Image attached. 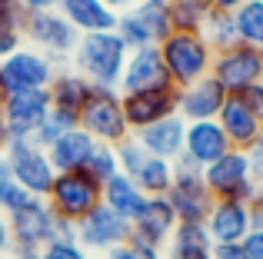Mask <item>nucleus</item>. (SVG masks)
<instances>
[{"mask_svg":"<svg viewBox=\"0 0 263 259\" xmlns=\"http://www.w3.org/2000/svg\"><path fill=\"white\" fill-rule=\"evenodd\" d=\"M130 50L123 47V40L110 33H84L73 50V67L77 73L93 87H107V90H117L123 77V67H127Z\"/></svg>","mask_w":263,"mask_h":259,"instance_id":"1","label":"nucleus"},{"mask_svg":"<svg viewBox=\"0 0 263 259\" xmlns=\"http://www.w3.org/2000/svg\"><path fill=\"white\" fill-rule=\"evenodd\" d=\"M160 57H163V67H167L174 87L180 90V87H190L197 80L210 77L213 47L200 33H170L160 44Z\"/></svg>","mask_w":263,"mask_h":259,"instance_id":"2","label":"nucleus"},{"mask_svg":"<svg viewBox=\"0 0 263 259\" xmlns=\"http://www.w3.org/2000/svg\"><path fill=\"white\" fill-rule=\"evenodd\" d=\"M77 123L97 143H107V146H117L120 140H127L130 130H127V117H123L120 90H107V87L90 83V93H87L84 106H80Z\"/></svg>","mask_w":263,"mask_h":259,"instance_id":"3","label":"nucleus"},{"mask_svg":"<svg viewBox=\"0 0 263 259\" xmlns=\"http://www.w3.org/2000/svg\"><path fill=\"white\" fill-rule=\"evenodd\" d=\"M167 203L174 206L177 223H206L213 203H217L203 183V169L193 160H186L183 153L174 163V186L167 193Z\"/></svg>","mask_w":263,"mask_h":259,"instance_id":"4","label":"nucleus"},{"mask_svg":"<svg viewBox=\"0 0 263 259\" xmlns=\"http://www.w3.org/2000/svg\"><path fill=\"white\" fill-rule=\"evenodd\" d=\"M103 186L87 173V169H70V173H57L50 193H47V206L60 220L80 223L93 206H100Z\"/></svg>","mask_w":263,"mask_h":259,"instance_id":"5","label":"nucleus"},{"mask_svg":"<svg viewBox=\"0 0 263 259\" xmlns=\"http://www.w3.org/2000/svg\"><path fill=\"white\" fill-rule=\"evenodd\" d=\"M7 166H10V176L37 200H47L53 180H57V169L50 166V156L47 149H40L33 140H10L4 149Z\"/></svg>","mask_w":263,"mask_h":259,"instance_id":"6","label":"nucleus"},{"mask_svg":"<svg viewBox=\"0 0 263 259\" xmlns=\"http://www.w3.org/2000/svg\"><path fill=\"white\" fill-rule=\"evenodd\" d=\"M57 77V67L47 53L20 47L17 53L0 60V90L4 97L10 93H27V90H47Z\"/></svg>","mask_w":263,"mask_h":259,"instance_id":"7","label":"nucleus"},{"mask_svg":"<svg viewBox=\"0 0 263 259\" xmlns=\"http://www.w3.org/2000/svg\"><path fill=\"white\" fill-rule=\"evenodd\" d=\"M203 183L213 193V200H233V203H250L257 193V180L250 173V160L243 149H230L217 163L203 169Z\"/></svg>","mask_w":263,"mask_h":259,"instance_id":"8","label":"nucleus"},{"mask_svg":"<svg viewBox=\"0 0 263 259\" xmlns=\"http://www.w3.org/2000/svg\"><path fill=\"white\" fill-rule=\"evenodd\" d=\"M210 77L227 93H243L253 83H263V50L250 44H233L227 50L213 53Z\"/></svg>","mask_w":263,"mask_h":259,"instance_id":"9","label":"nucleus"},{"mask_svg":"<svg viewBox=\"0 0 263 259\" xmlns=\"http://www.w3.org/2000/svg\"><path fill=\"white\" fill-rule=\"evenodd\" d=\"M24 37L33 40L40 47V53H47L50 60H67L73 57L80 44V30L64 17L60 10H40V13H27V27Z\"/></svg>","mask_w":263,"mask_h":259,"instance_id":"10","label":"nucleus"},{"mask_svg":"<svg viewBox=\"0 0 263 259\" xmlns=\"http://www.w3.org/2000/svg\"><path fill=\"white\" fill-rule=\"evenodd\" d=\"M123 103V117H127V130L140 133V130L160 123L167 117H177V103H180V90L167 87V90H143V93H120Z\"/></svg>","mask_w":263,"mask_h":259,"instance_id":"11","label":"nucleus"},{"mask_svg":"<svg viewBox=\"0 0 263 259\" xmlns=\"http://www.w3.org/2000/svg\"><path fill=\"white\" fill-rule=\"evenodd\" d=\"M53 220H57V216L47 206V200H37V196H33L27 206H20L17 213L10 216L13 249H33V253H40V249L53 240Z\"/></svg>","mask_w":263,"mask_h":259,"instance_id":"12","label":"nucleus"},{"mask_svg":"<svg viewBox=\"0 0 263 259\" xmlns=\"http://www.w3.org/2000/svg\"><path fill=\"white\" fill-rule=\"evenodd\" d=\"M130 223L120 220V216L114 213L110 206H93L84 220L77 223V243L87 249H100V253H110V249H117L120 243L130 240Z\"/></svg>","mask_w":263,"mask_h":259,"instance_id":"13","label":"nucleus"},{"mask_svg":"<svg viewBox=\"0 0 263 259\" xmlns=\"http://www.w3.org/2000/svg\"><path fill=\"white\" fill-rule=\"evenodd\" d=\"M174 87L167 67H163L160 47H140V50H130L127 67H123L120 77V93H143V90H167Z\"/></svg>","mask_w":263,"mask_h":259,"instance_id":"14","label":"nucleus"},{"mask_svg":"<svg viewBox=\"0 0 263 259\" xmlns=\"http://www.w3.org/2000/svg\"><path fill=\"white\" fill-rule=\"evenodd\" d=\"M47 110H50V93L47 90H27V93L4 97L0 113L7 120V136L10 140H30L37 123L47 117Z\"/></svg>","mask_w":263,"mask_h":259,"instance_id":"15","label":"nucleus"},{"mask_svg":"<svg viewBox=\"0 0 263 259\" xmlns=\"http://www.w3.org/2000/svg\"><path fill=\"white\" fill-rule=\"evenodd\" d=\"M230 93L217 83L213 77H203L190 87H180V103H177V117H183L186 123H200V120H217L223 110Z\"/></svg>","mask_w":263,"mask_h":259,"instance_id":"16","label":"nucleus"},{"mask_svg":"<svg viewBox=\"0 0 263 259\" xmlns=\"http://www.w3.org/2000/svg\"><path fill=\"white\" fill-rule=\"evenodd\" d=\"M174 229H177V213L167 203V196H150L147 209L140 213V220L130 229V243H140V246H150V249H163L170 243V236H174Z\"/></svg>","mask_w":263,"mask_h":259,"instance_id":"17","label":"nucleus"},{"mask_svg":"<svg viewBox=\"0 0 263 259\" xmlns=\"http://www.w3.org/2000/svg\"><path fill=\"white\" fill-rule=\"evenodd\" d=\"M206 233L213 246H233L243 243L250 233V203H233V200H217L206 216Z\"/></svg>","mask_w":263,"mask_h":259,"instance_id":"18","label":"nucleus"},{"mask_svg":"<svg viewBox=\"0 0 263 259\" xmlns=\"http://www.w3.org/2000/svg\"><path fill=\"white\" fill-rule=\"evenodd\" d=\"M230 140L220 130L217 120H200V123H186V136H183V156L193 160L200 169H206L210 163H217L220 156L230 153Z\"/></svg>","mask_w":263,"mask_h":259,"instance_id":"19","label":"nucleus"},{"mask_svg":"<svg viewBox=\"0 0 263 259\" xmlns=\"http://www.w3.org/2000/svg\"><path fill=\"white\" fill-rule=\"evenodd\" d=\"M217 123L227 133V140H230L233 149H247L253 140H257V133L263 130V123L253 117V110L243 103L240 93H230V97H227V103H223V110H220Z\"/></svg>","mask_w":263,"mask_h":259,"instance_id":"20","label":"nucleus"},{"mask_svg":"<svg viewBox=\"0 0 263 259\" xmlns=\"http://www.w3.org/2000/svg\"><path fill=\"white\" fill-rule=\"evenodd\" d=\"M134 136L143 143V149H147L150 156H160V160L177 163L180 153H183L186 120L183 117H167V120H160V123H154V126L140 130V133H134Z\"/></svg>","mask_w":263,"mask_h":259,"instance_id":"21","label":"nucleus"},{"mask_svg":"<svg viewBox=\"0 0 263 259\" xmlns=\"http://www.w3.org/2000/svg\"><path fill=\"white\" fill-rule=\"evenodd\" d=\"M57 10L77 27L80 37H84V33H110V30H117V17H120L117 10H110V7L100 4V0H57Z\"/></svg>","mask_w":263,"mask_h":259,"instance_id":"22","label":"nucleus"},{"mask_svg":"<svg viewBox=\"0 0 263 259\" xmlns=\"http://www.w3.org/2000/svg\"><path fill=\"white\" fill-rule=\"evenodd\" d=\"M100 200H103V206H110L120 220H127L130 226H134V223L140 220V213L147 209L150 196L143 193L127 173H117L114 180L103 183V196H100Z\"/></svg>","mask_w":263,"mask_h":259,"instance_id":"23","label":"nucleus"},{"mask_svg":"<svg viewBox=\"0 0 263 259\" xmlns=\"http://www.w3.org/2000/svg\"><path fill=\"white\" fill-rule=\"evenodd\" d=\"M93 149H97L93 136H90L87 130L73 126L70 133H64L47 149V156H50V166L57 169V173H70V169H87V160L93 156Z\"/></svg>","mask_w":263,"mask_h":259,"instance_id":"24","label":"nucleus"},{"mask_svg":"<svg viewBox=\"0 0 263 259\" xmlns=\"http://www.w3.org/2000/svg\"><path fill=\"white\" fill-rule=\"evenodd\" d=\"M167 259H213V240L206 223H177L167 243Z\"/></svg>","mask_w":263,"mask_h":259,"instance_id":"25","label":"nucleus"},{"mask_svg":"<svg viewBox=\"0 0 263 259\" xmlns=\"http://www.w3.org/2000/svg\"><path fill=\"white\" fill-rule=\"evenodd\" d=\"M47 93H50L53 110H64V113H70V117H80V106H84V100L90 93V83L77 70H64V73L53 77V83L47 87Z\"/></svg>","mask_w":263,"mask_h":259,"instance_id":"26","label":"nucleus"},{"mask_svg":"<svg viewBox=\"0 0 263 259\" xmlns=\"http://www.w3.org/2000/svg\"><path fill=\"white\" fill-rule=\"evenodd\" d=\"M134 183L147 196H167L170 186H174V163L160 160V156H150V160L140 166V173L134 176Z\"/></svg>","mask_w":263,"mask_h":259,"instance_id":"27","label":"nucleus"},{"mask_svg":"<svg viewBox=\"0 0 263 259\" xmlns=\"http://www.w3.org/2000/svg\"><path fill=\"white\" fill-rule=\"evenodd\" d=\"M200 37L213 47V53H220V50H227V47L240 44V33H237V20H233V13L210 10V13H206V20H203Z\"/></svg>","mask_w":263,"mask_h":259,"instance_id":"28","label":"nucleus"},{"mask_svg":"<svg viewBox=\"0 0 263 259\" xmlns=\"http://www.w3.org/2000/svg\"><path fill=\"white\" fill-rule=\"evenodd\" d=\"M210 10H213V0H177V4H170L174 33H200Z\"/></svg>","mask_w":263,"mask_h":259,"instance_id":"29","label":"nucleus"},{"mask_svg":"<svg viewBox=\"0 0 263 259\" xmlns=\"http://www.w3.org/2000/svg\"><path fill=\"white\" fill-rule=\"evenodd\" d=\"M24 27H27V10L20 4L0 7V60L24 47Z\"/></svg>","mask_w":263,"mask_h":259,"instance_id":"30","label":"nucleus"},{"mask_svg":"<svg viewBox=\"0 0 263 259\" xmlns=\"http://www.w3.org/2000/svg\"><path fill=\"white\" fill-rule=\"evenodd\" d=\"M134 13L140 17V24L147 27L150 40L157 47L174 33V24H170V4L167 0H150V4H134Z\"/></svg>","mask_w":263,"mask_h":259,"instance_id":"31","label":"nucleus"},{"mask_svg":"<svg viewBox=\"0 0 263 259\" xmlns=\"http://www.w3.org/2000/svg\"><path fill=\"white\" fill-rule=\"evenodd\" d=\"M233 20H237L240 44L263 50V0H247L240 10H233Z\"/></svg>","mask_w":263,"mask_h":259,"instance_id":"32","label":"nucleus"},{"mask_svg":"<svg viewBox=\"0 0 263 259\" xmlns=\"http://www.w3.org/2000/svg\"><path fill=\"white\" fill-rule=\"evenodd\" d=\"M73 126H80V123H77V117H70V113L53 110V106H50V110H47V117L37 123V130H33V136H30V140L37 143L40 149H50L53 143H57L64 133H70Z\"/></svg>","mask_w":263,"mask_h":259,"instance_id":"33","label":"nucleus"},{"mask_svg":"<svg viewBox=\"0 0 263 259\" xmlns=\"http://www.w3.org/2000/svg\"><path fill=\"white\" fill-rule=\"evenodd\" d=\"M114 149H117V163H120V173H127L130 180H134V176L140 173V166H143V163L150 160V153L143 149V143L137 140L134 133H130L127 140H120V143H117Z\"/></svg>","mask_w":263,"mask_h":259,"instance_id":"34","label":"nucleus"},{"mask_svg":"<svg viewBox=\"0 0 263 259\" xmlns=\"http://www.w3.org/2000/svg\"><path fill=\"white\" fill-rule=\"evenodd\" d=\"M87 173L93 176L100 186H103L107 180H114V176L120 173V163H117V149H114V146H107V143H97L93 156L87 160Z\"/></svg>","mask_w":263,"mask_h":259,"instance_id":"35","label":"nucleus"},{"mask_svg":"<svg viewBox=\"0 0 263 259\" xmlns=\"http://www.w3.org/2000/svg\"><path fill=\"white\" fill-rule=\"evenodd\" d=\"M30 200H33V196L27 193V189L20 186L17 180H13V176L0 180V213H4V216H13L20 206H27Z\"/></svg>","mask_w":263,"mask_h":259,"instance_id":"36","label":"nucleus"},{"mask_svg":"<svg viewBox=\"0 0 263 259\" xmlns=\"http://www.w3.org/2000/svg\"><path fill=\"white\" fill-rule=\"evenodd\" d=\"M40 259H90V253L77 240H50L40 249Z\"/></svg>","mask_w":263,"mask_h":259,"instance_id":"37","label":"nucleus"},{"mask_svg":"<svg viewBox=\"0 0 263 259\" xmlns=\"http://www.w3.org/2000/svg\"><path fill=\"white\" fill-rule=\"evenodd\" d=\"M107 259H167L160 249H150V246H140V243H120L117 249H110Z\"/></svg>","mask_w":263,"mask_h":259,"instance_id":"38","label":"nucleus"},{"mask_svg":"<svg viewBox=\"0 0 263 259\" xmlns=\"http://www.w3.org/2000/svg\"><path fill=\"white\" fill-rule=\"evenodd\" d=\"M247 153V160H250V173H253V180L263 183V130L257 133V140L250 143V146L243 149Z\"/></svg>","mask_w":263,"mask_h":259,"instance_id":"39","label":"nucleus"},{"mask_svg":"<svg viewBox=\"0 0 263 259\" xmlns=\"http://www.w3.org/2000/svg\"><path fill=\"white\" fill-rule=\"evenodd\" d=\"M240 97H243V103L253 110V117H257L260 123H263V83H253L250 90H243Z\"/></svg>","mask_w":263,"mask_h":259,"instance_id":"40","label":"nucleus"},{"mask_svg":"<svg viewBox=\"0 0 263 259\" xmlns=\"http://www.w3.org/2000/svg\"><path fill=\"white\" fill-rule=\"evenodd\" d=\"M240 246H243V253L250 259H263V229H250Z\"/></svg>","mask_w":263,"mask_h":259,"instance_id":"41","label":"nucleus"},{"mask_svg":"<svg viewBox=\"0 0 263 259\" xmlns=\"http://www.w3.org/2000/svg\"><path fill=\"white\" fill-rule=\"evenodd\" d=\"M250 229H263V183H257V193L250 200Z\"/></svg>","mask_w":263,"mask_h":259,"instance_id":"42","label":"nucleus"},{"mask_svg":"<svg viewBox=\"0 0 263 259\" xmlns=\"http://www.w3.org/2000/svg\"><path fill=\"white\" fill-rule=\"evenodd\" d=\"M53 240H77V223L70 220H53Z\"/></svg>","mask_w":263,"mask_h":259,"instance_id":"43","label":"nucleus"},{"mask_svg":"<svg viewBox=\"0 0 263 259\" xmlns=\"http://www.w3.org/2000/svg\"><path fill=\"white\" fill-rule=\"evenodd\" d=\"M213 259H250V256L243 253L240 243H233V246H213Z\"/></svg>","mask_w":263,"mask_h":259,"instance_id":"44","label":"nucleus"},{"mask_svg":"<svg viewBox=\"0 0 263 259\" xmlns=\"http://www.w3.org/2000/svg\"><path fill=\"white\" fill-rule=\"evenodd\" d=\"M13 249V236H10V216L0 213V253H10Z\"/></svg>","mask_w":263,"mask_h":259,"instance_id":"45","label":"nucleus"},{"mask_svg":"<svg viewBox=\"0 0 263 259\" xmlns=\"http://www.w3.org/2000/svg\"><path fill=\"white\" fill-rule=\"evenodd\" d=\"M27 13H40V10H57V0H20Z\"/></svg>","mask_w":263,"mask_h":259,"instance_id":"46","label":"nucleus"},{"mask_svg":"<svg viewBox=\"0 0 263 259\" xmlns=\"http://www.w3.org/2000/svg\"><path fill=\"white\" fill-rule=\"evenodd\" d=\"M247 0H213V10H227V13H233V10H240Z\"/></svg>","mask_w":263,"mask_h":259,"instance_id":"47","label":"nucleus"},{"mask_svg":"<svg viewBox=\"0 0 263 259\" xmlns=\"http://www.w3.org/2000/svg\"><path fill=\"white\" fill-rule=\"evenodd\" d=\"M100 4H107L110 10H117V13H123V10H130L134 7V0H100Z\"/></svg>","mask_w":263,"mask_h":259,"instance_id":"48","label":"nucleus"},{"mask_svg":"<svg viewBox=\"0 0 263 259\" xmlns=\"http://www.w3.org/2000/svg\"><path fill=\"white\" fill-rule=\"evenodd\" d=\"M7 143H10V136H7V120H4V113H0V153L7 149Z\"/></svg>","mask_w":263,"mask_h":259,"instance_id":"49","label":"nucleus"},{"mask_svg":"<svg viewBox=\"0 0 263 259\" xmlns=\"http://www.w3.org/2000/svg\"><path fill=\"white\" fill-rule=\"evenodd\" d=\"M10 259H40V253H33V249H13Z\"/></svg>","mask_w":263,"mask_h":259,"instance_id":"50","label":"nucleus"},{"mask_svg":"<svg viewBox=\"0 0 263 259\" xmlns=\"http://www.w3.org/2000/svg\"><path fill=\"white\" fill-rule=\"evenodd\" d=\"M7 176H10V166H7V156L0 153V180H7Z\"/></svg>","mask_w":263,"mask_h":259,"instance_id":"51","label":"nucleus"},{"mask_svg":"<svg viewBox=\"0 0 263 259\" xmlns=\"http://www.w3.org/2000/svg\"><path fill=\"white\" fill-rule=\"evenodd\" d=\"M20 0H0V7H17Z\"/></svg>","mask_w":263,"mask_h":259,"instance_id":"52","label":"nucleus"},{"mask_svg":"<svg viewBox=\"0 0 263 259\" xmlns=\"http://www.w3.org/2000/svg\"><path fill=\"white\" fill-rule=\"evenodd\" d=\"M0 259H10V253H0Z\"/></svg>","mask_w":263,"mask_h":259,"instance_id":"53","label":"nucleus"},{"mask_svg":"<svg viewBox=\"0 0 263 259\" xmlns=\"http://www.w3.org/2000/svg\"><path fill=\"white\" fill-rule=\"evenodd\" d=\"M134 4H150V0H134Z\"/></svg>","mask_w":263,"mask_h":259,"instance_id":"54","label":"nucleus"},{"mask_svg":"<svg viewBox=\"0 0 263 259\" xmlns=\"http://www.w3.org/2000/svg\"><path fill=\"white\" fill-rule=\"evenodd\" d=\"M0 106H4V90H0Z\"/></svg>","mask_w":263,"mask_h":259,"instance_id":"55","label":"nucleus"},{"mask_svg":"<svg viewBox=\"0 0 263 259\" xmlns=\"http://www.w3.org/2000/svg\"><path fill=\"white\" fill-rule=\"evenodd\" d=\"M167 4H177V0H167Z\"/></svg>","mask_w":263,"mask_h":259,"instance_id":"56","label":"nucleus"}]
</instances>
